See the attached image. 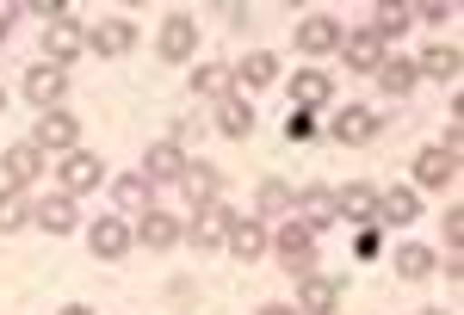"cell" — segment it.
I'll list each match as a JSON object with an SVG mask.
<instances>
[{"label":"cell","mask_w":464,"mask_h":315,"mask_svg":"<svg viewBox=\"0 0 464 315\" xmlns=\"http://www.w3.org/2000/svg\"><path fill=\"white\" fill-rule=\"evenodd\" d=\"M273 247H279V260H285L291 279H304V272L316 266V235H310L304 223H285V229L273 235Z\"/></svg>","instance_id":"obj_1"},{"label":"cell","mask_w":464,"mask_h":315,"mask_svg":"<svg viewBox=\"0 0 464 315\" xmlns=\"http://www.w3.org/2000/svg\"><path fill=\"white\" fill-rule=\"evenodd\" d=\"M198 50V19L192 13H168V25H161V56L168 62H186Z\"/></svg>","instance_id":"obj_2"},{"label":"cell","mask_w":464,"mask_h":315,"mask_svg":"<svg viewBox=\"0 0 464 315\" xmlns=\"http://www.w3.org/2000/svg\"><path fill=\"white\" fill-rule=\"evenodd\" d=\"M44 50H50V62L63 69V62H74V56L87 50V32H81L74 19H56V25H44Z\"/></svg>","instance_id":"obj_3"},{"label":"cell","mask_w":464,"mask_h":315,"mask_svg":"<svg viewBox=\"0 0 464 315\" xmlns=\"http://www.w3.org/2000/svg\"><path fill=\"white\" fill-rule=\"evenodd\" d=\"M297 297H304V315H334V310H341V279H316V272H304V279H297Z\"/></svg>","instance_id":"obj_4"},{"label":"cell","mask_w":464,"mask_h":315,"mask_svg":"<svg viewBox=\"0 0 464 315\" xmlns=\"http://www.w3.org/2000/svg\"><path fill=\"white\" fill-rule=\"evenodd\" d=\"M137 43V25L130 19H100L93 32H87V50H100V56H124Z\"/></svg>","instance_id":"obj_5"},{"label":"cell","mask_w":464,"mask_h":315,"mask_svg":"<svg viewBox=\"0 0 464 315\" xmlns=\"http://www.w3.org/2000/svg\"><path fill=\"white\" fill-rule=\"evenodd\" d=\"M291 210H297V223H304L310 235H316V229H328V223H341V216H334V192H328V186H310V192H304Z\"/></svg>","instance_id":"obj_6"},{"label":"cell","mask_w":464,"mask_h":315,"mask_svg":"<svg viewBox=\"0 0 464 315\" xmlns=\"http://www.w3.org/2000/svg\"><path fill=\"white\" fill-rule=\"evenodd\" d=\"M341 19H328V13H316V19H304V25H297V50H304V56H322V50H334V43H341Z\"/></svg>","instance_id":"obj_7"},{"label":"cell","mask_w":464,"mask_h":315,"mask_svg":"<svg viewBox=\"0 0 464 315\" xmlns=\"http://www.w3.org/2000/svg\"><path fill=\"white\" fill-rule=\"evenodd\" d=\"M328 137H334V142H372V137H378V118H372V105H347V111L328 124Z\"/></svg>","instance_id":"obj_8"},{"label":"cell","mask_w":464,"mask_h":315,"mask_svg":"<svg viewBox=\"0 0 464 315\" xmlns=\"http://www.w3.org/2000/svg\"><path fill=\"white\" fill-rule=\"evenodd\" d=\"M25 93H32V100L44 105V111H50V105H56L63 93H69V74L56 69V62H44V69H32V74H25Z\"/></svg>","instance_id":"obj_9"},{"label":"cell","mask_w":464,"mask_h":315,"mask_svg":"<svg viewBox=\"0 0 464 315\" xmlns=\"http://www.w3.org/2000/svg\"><path fill=\"white\" fill-rule=\"evenodd\" d=\"M415 179L433 186V192H440V186H452V179H459V155H452V148H428V155L415 161Z\"/></svg>","instance_id":"obj_10"},{"label":"cell","mask_w":464,"mask_h":315,"mask_svg":"<svg viewBox=\"0 0 464 315\" xmlns=\"http://www.w3.org/2000/svg\"><path fill=\"white\" fill-rule=\"evenodd\" d=\"M334 216H347V223H378V192H372V186L334 192Z\"/></svg>","instance_id":"obj_11"},{"label":"cell","mask_w":464,"mask_h":315,"mask_svg":"<svg viewBox=\"0 0 464 315\" xmlns=\"http://www.w3.org/2000/svg\"><path fill=\"white\" fill-rule=\"evenodd\" d=\"M32 148L44 155V148H74V118H63V111H44L32 130Z\"/></svg>","instance_id":"obj_12"},{"label":"cell","mask_w":464,"mask_h":315,"mask_svg":"<svg viewBox=\"0 0 464 315\" xmlns=\"http://www.w3.org/2000/svg\"><path fill=\"white\" fill-rule=\"evenodd\" d=\"M229 223H236V210L229 205H198V223H192V242L198 247H217L229 235Z\"/></svg>","instance_id":"obj_13"},{"label":"cell","mask_w":464,"mask_h":315,"mask_svg":"<svg viewBox=\"0 0 464 315\" xmlns=\"http://www.w3.org/2000/svg\"><path fill=\"white\" fill-rule=\"evenodd\" d=\"M0 167H6V186L19 192V186H32V179H37V167H44V155H37L32 142H19V148H6V155H0Z\"/></svg>","instance_id":"obj_14"},{"label":"cell","mask_w":464,"mask_h":315,"mask_svg":"<svg viewBox=\"0 0 464 315\" xmlns=\"http://www.w3.org/2000/svg\"><path fill=\"white\" fill-rule=\"evenodd\" d=\"M223 242H229V253H236V260H260V253H266V229H260V223H242V216H236V223H229V235H223Z\"/></svg>","instance_id":"obj_15"},{"label":"cell","mask_w":464,"mask_h":315,"mask_svg":"<svg viewBox=\"0 0 464 315\" xmlns=\"http://www.w3.org/2000/svg\"><path fill=\"white\" fill-rule=\"evenodd\" d=\"M87 247H93L100 260H118V253L130 247V229H124L118 216H100V223H93V235H87Z\"/></svg>","instance_id":"obj_16"},{"label":"cell","mask_w":464,"mask_h":315,"mask_svg":"<svg viewBox=\"0 0 464 315\" xmlns=\"http://www.w3.org/2000/svg\"><path fill=\"white\" fill-rule=\"evenodd\" d=\"M32 223H37V229H50V235H69V229H74V198L63 192V198H44V205H32Z\"/></svg>","instance_id":"obj_17"},{"label":"cell","mask_w":464,"mask_h":315,"mask_svg":"<svg viewBox=\"0 0 464 315\" xmlns=\"http://www.w3.org/2000/svg\"><path fill=\"white\" fill-rule=\"evenodd\" d=\"M341 50H347V62H353L359 74H378V62H384V43L372 32H353V37H341Z\"/></svg>","instance_id":"obj_18"},{"label":"cell","mask_w":464,"mask_h":315,"mask_svg":"<svg viewBox=\"0 0 464 315\" xmlns=\"http://www.w3.org/2000/svg\"><path fill=\"white\" fill-rule=\"evenodd\" d=\"M415 25V6H402V0H384L378 13H372V37L384 43V37H396V32H409Z\"/></svg>","instance_id":"obj_19"},{"label":"cell","mask_w":464,"mask_h":315,"mask_svg":"<svg viewBox=\"0 0 464 315\" xmlns=\"http://www.w3.org/2000/svg\"><path fill=\"white\" fill-rule=\"evenodd\" d=\"M179 186H186V198H192V205H217V192H223V179H217V167H192V161H186V174H179Z\"/></svg>","instance_id":"obj_20"},{"label":"cell","mask_w":464,"mask_h":315,"mask_svg":"<svg viewBox=\"0 0 464 315\" xmlns=\"http://www.w3.org/2000/svg\"><path fill=\"white\" fill-rule=\"evenodd\" d=\"M137 242L161 253V247H174V242H179V223H174V216H161V210H149L143 223H137Z\"/></svg>","instance_id":"obj_21"},{"label":"cell","mask_w":464,"mask_h":315,"mask_svg":"<svg viewBox=\"0 0 464 315\" xmlns=\"http://www.w3.org/2000/svg\"><path fill=\"white\" fill-rule=\"evenodd\" d=\"M459 50H452V43H433L428 56H421V62H415V74H433V81H459Z\"/></svg>","instance_id":"obj_22"},{"label":"cell","mask_w":464,"mask_h":315,"mask_svg":"<svg viewBox=\"0 0 464 315\" xmlns=\"http://www.w3.org/2000/svg\"><path fill=\"white\" fill-rule=\"evenodd\" d=\"M378 87H384V93H391V100H409V87H415V62H402V56H384V62H378Z\"/></svg>","instance_id":"obj_23"},{"label":"cell","mask_w":464,"mask_h":315,"mask_svg":"<svg viewBox=\"0 0 464 315\" xmlns=\"http://www.w3.org/2000/svg\"><path fill=\"white\" fill-rule=\"evenodd\" d=\"M63 186H69V192H93V186H100V161L74 148L69 161H63Z\"/></svg>","instance_id":"obj_24"},{"label":"cell","mask_w":464,"mask_h":315,"mask_svg":"<svg viewBox=\"0 0 464 315\" xmlns=\"http://www.w3.org/2000/svg\"><path fill=\"white\" fill-rule=\"evenodd\" d=\"M217 130H223V137H254V105L223 100L217 105Z\"/></svg>","instance_id":"obj_25"},{"label":"cell","mask_w":464,"mask_h":315,"mask_svg":"<svg viewBox=\"0 0 464 315\" xmlns=\"http://www.w3.org/2000/svg\"><path fill=\"white\" fill-rule=\"evenodd\" d=\"M179 174H186L179 142H155V148H149V179H179Z\"/></svg>","instance_id":"obj_26"},{"label":"cell","mask_w":464,"mask_h":315,"mask_svg":"<svg viewBox=\"0 0 464 315\" xmlns=\"http://www.w3.org/2000/svg\"><path fill=\"white\" fill-rule=\"evenodd\" d=\"M192 87H198L205 100H229V87H236V69H223V62H205V69L192 74Z\"/></svg>","instance_id":"obj_27"},{"label":"cell","mask_w":464,"mask_h":315,"mask_svg":"<svg viewBox=\"0 0 464 315\" xmlns=\"http://www.w3.org/2000/svg\"><path fill=\"white\" fill-rule=\"evenodd\" d=\"M322 100H328V74L304 69L297 81H291V105H297V111H310V105H322Z\"/></svg>","instance_id":"obj_28"},{"label":"cell","mask_w":464,"mask_h":315,"mask_svg":"<svg viewBox=\"0 0 464 315\" xmlns=\"http://www.w3.org/2000/svg\"><path fill=\"white\" fill-rule=\"evenodd\" d=\"M378 223H415V192H409V186L384 192V198H378Z\"/></svg>","instance_id":"obj_29"},{"label":"cell","mask_w":464,"mask_h":315,"mask_svg":"<svg viewBox=\"0 0 464 315\" xmlns=\"http://www.w3.org/2000/svg\"><path fill=\"white\" fill-rule=\"evenodd\" d=\"M25 223H32V205H25V198H19V192L6 186V192H0V235H13V229H25Z\"/></svg>","instance_id":"obj_30"},{"label":"cell","mask_w":464,"mask_h":315,"mask_svg":"<svg viewBox=\"0 0 464 315\" xmlns=\"http://www.w3.org/2000/svg\"><path fill=\"white\" fill-rule=\"evenodd\" d=\"M254 205H260V216H285V210L297 205V198H291V186H279V179H266V186H260V198H254Z\"/></svg>","instance_id":"obj_31"},{"label":"cell","mask_w":464,"mask_h":315,"mask_svg":"<svg viewBox=\"0 0 464 315\" xmlns=\"http://www.w3.org/2000/svg\"><path fill=\"white\" fill-rule=\"evenodd\" d=\"M111 192H118V210H143L149 205V179L143 174H124Z\"/></svg>","instance_id":"obj_32"},{"label":"cell","mask_w":464,"mask_h":315,"mask_svg":"<svg viewBox=\"0 0 464 315\" xmlns=\"http://www.w3.org/2000/svg\"><path fill=\"white\" fill-rule=\"evenodd\" d=\"M273 74H279V56L260 50V56H248V69H236V81H242V87H266Z\"/></svg>","instance_id":"obj_33"},{"label":"cell","mask_w":464,"mask_h":315,"mask_svg":"<svg viewBox=\"0 0 464 315\" xmlns=\"http://www.w3.org/2000/svg\"><path fill=\"white\" fill-rule=\"evenodd\" d=\"M396 272H402V279H428L433 253H428V247H402V253H396Z\"/></svg>","instance_id":"obj_34"},{"label":"cell","mask_w":464,"mask_h":315,"mask_svg":"<svg viewBox=\"0 0 464 315\" xmlns=\"http://www.w3.org/2000/svg\"><path fill=\"white\" fill-rule=\"evenodd\" d=\"M310 130H316V118L291 105V118H285V137H291V142H304V137H310Z\"/></svg>","instance_id":"obj_35"},{"label":"cell","mask_w":464,"mask_h":315,"mask_svg":"<svg viewBox=\"0 0 464 315\" xmlns=\"http://www.w3.org/2000/svg\"><path fill=\"white\" fill-rule=\"evenodd\" d=\"M446 242H452V247L464 242V210H446Z\"/></svg>","instance_id":"obj_36"},{"label":"cell","mask_w":464,"mask_h":315,"mask_svg":"<svg viewBox=\"0 0 464 315\" xmlns=\"http://www.w3.org/2000/svg\"><path fill=\"white\" fill-rule=\"evenodd\" d=\"M353 247H359V260H372V253H378V229H359Z\"/></svg>","instance_id":"obj_37"},{"label":"cell","mask_w":464,"mask_h":315,"mask_svg":"<svg viewBox=\"0 0 464 315\" xmlns=\"http://www.w3.org/2000/svg\"><path fill=\"white\" fill-rule=\"evenodd\" d=\"M6 25H13V6H6V0H0V37H6Z\"/></svg>","instance_id":"obj_38"},{"label":"cell","mask_w":464,"mask_h":315,"mask_svg":"<svg viewBox=\"0 0 464 315\" xmlns=\"http://www.w3.org/2000/svg\"><path fill=\"white\" fill-rule=\"evenodd\" d=\"M260 315H297V310H285V303H266V310H260Z\"/></svg>","instance_id":"obj_39"},{"label":"cell","mask_w":464,"mask_h":315,"mask_svg":"<svg viewBox=\"0 0 464 315\" xmlns=\"http://www.w3.org/2000/svg\"><path fill=\"white\" fill-rule=\"evenodd\" d=\"M63 315H93V310H81V303H69V310H63Z\"/></svg>","instance_id":"obj_40"},{"label":"cell","mask_w":464,"mask_h":315,"mask_svg":"<svg viewBox=\"0 0 464 315\" xmlns=\"http://www.w3.org/2000/svg\"><path fill=\"white\" fill-rule=\"evenodd\" d=\"M0 111H6V87H0Z\"/></svg>","instance_id":"obj_41"},{"label":"cell","mask_w":464,"mask_h":315,"mask_svg":"<svg viewBox=\"0 0 464 315\" xmlns=\"http://www.w3.org/2000/svg\"><path fill=\"white\" fill-rule=\"evenodd\" d=\"M428 315H446V310H428Z\"/></svg>","instance_id":"obj_42"}]
</instances>
